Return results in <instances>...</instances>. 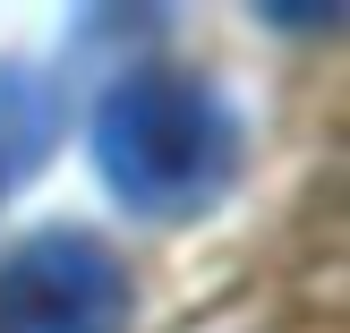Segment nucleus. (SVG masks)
I'll use <instances>...</instances> for the list:
<instances>
[{
    "label": "nucleus",
    "instance_id": "nucleus-1",
    "mask_svg": "<svg viewBox=\"0 0 350 333\" xmlns=\"http://www.w3.org/2000/svg\"><path fill=\"white\" fill-rule=\"evenodd\" d=\"M94 163L146 222H188L239 180V120L188 68H137L94 103Z\"/></svg>",
    "mask_w": 350,
    "mask_h": 333
},
{
    "label": "nucleus",
    "instance_id": "nucleus-2",
    "mask_svg": "<svg viewBox=\"0 0 350 333\" xmlns=\"http://www.w3.org/2000/svg\"><path fill=\"white\" fill-rule=\"evenodd\" d=\"M137 282L94 231H34L0 256V333H129Z\"/></svg>",
    "mask_w": 350,
    "mask_h": 333
},
{
    "label": "nucleus",
    "instance_id": "nucleus-3",
    "mask_svg": "<svg viewBox=\"0 0 350 333\" xmlns=\"http://www.w3.org/2000/svg\"><path fill=\"white\" fill-rule=\"evenodd\" d=\"M60 137V85L26 60H0V188H17Z\"/></svg>",
    "mask_w": 350,
    "mask_h": 333
}]
</instances>
